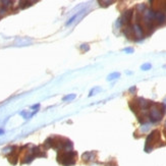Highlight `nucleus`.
I'll return each mask as SVG.
<instances>
[{"label":"nucleus","instance_id":"obj_1","mask_svg":"<svg viewBox=\"0 0 166 166\" xmlns=\"http://www.w3.org/2000/svg\"><path fill=\"white\" fill-rule=\"evenodd\" d=\"M166 112V107L163 104L159 103H153L152 102L151 106L149 108V118L151 122L156 123L160 121L163 118V115Z\"/></svg>","mask_w":166,"mask_h":166},{"label":"nucleus","instance_id":"obj_2","mask_svg":"<svg viewBox=\"0 0 166 166\" xmlns=\"http://www.w3.org/2000/svg\"><path fill=\"white\" fill-rule=\"evenodd\" d=\"M76 157L77 153L74 151L61 152L57 156V160H58L59 163H61L64 166H70L76 163Z\"/></svg>","mask_w":166,"mask_h":166},{"label":"nucleus","instance_id":"obj_3","mask_svg":"<svg viewBox=\"0 0 166 166\" xmlns=\"http://www.w3.org/2000/svg\"><path fill=\"white\" fill-rule=\"evenodd\" d=\"M160 140V132L158 130H153L148 135L146 139V145H145V151L150 152L153 149V145Z\"/></svg>","mask_w":166,"mask_h":166},{"label":"nucleus","instance_id":"obj_4","mask_svg":"<svg viewBox=\"0 0 166 166\" xmlns=\"http://www.w3.org/2000/svg\"><path fill=\"white\" fill-rule=\"evenodd\" d=\"M132 26V33H134V37L136 40H141L145 37V30L144 26L139 23H135Z\"/></svg>","mask_w":166,"mask_h":166},{"label":"nucleus","instance_id":"obj_5","mask_svg":"<svg viewBox=\"0 0 166 166\" xmlns=\"http://www.w3.org/2000/svg\"><path fill=\"white\" fill-rule=\"evenodd\" d=\"M132 17H134V9H127V10H125V11H123L120 19H121V21H122L123 25L128 26V25H130V23H132Z\"/></svg>","mask_w":166,"mask_h":166},{"label":"nucleus","instance_id":"obj_6","mask_svg":"<svg viewBox=\"0 0 166 166\" xmlns=\"http://www.w3.org/2000/svg\"><path fill=\"white\" fill-rule=\"evenodd\" d=\"M166 21V14L163 10H156V15H155L154 23L156 26H161Z\"/></svg>","mask_w":166,"mask_h":166},{"label":"nucleus","instance_id":"obj_7","mask_svg":"<svg viewBox=\"0 0 166 166\" xmlns=\"http://www.w3.org/2000/svg\"><path fill=\"white\" fill-rule=\"evenodd\" d=\"M136 103H137L138 107L140 108L141 110H147L148 108H150V106H151V104H152L151 101L146 100V99L142 98V97H140V98L137 99Z\"/></svg>","mask_w":166,"mask_h":166},{"label":"nucleus","instance_id":"obj_8","mask_svg":"<svg viewBox=\"0 0 166 166\" xmlns=\"http://www.w3.org/2000/svg\"><path fill=\"white\" fill-rule=\"evenodd\" d=\"M122 32H123V34H124V36L127 37V38H128V39H132V37H134V33H132V26L130 25L125 26L124 28H123Z\"/></svg>","mask_w":166,"mask_h":166},{"label":"nucleus","instance_id":"obj_9","mask_svg":"<svg viewBox=\"0 0 166 166\" xmlns=\"http://www.w3.org/2000/svg\"><path fill=\"white\" fill-rule=\"evenodd\" d=\"M82 159H83L85 162H89V161L94 160L95 159L94 152H85V153L82 155Z\"/></svg>","mask_w":166,"mask_h":166},{"label":"nucleus","instance_id":"obj_10","mask_svg":"<svg viewBox=\"0 0 166 166\" xmlns=\"http://www.w3.org/2000/svg\"><path fill=\"white\" fill-rule=\"evenodd\" d=\"M146 9H147V6H146L145 3H140V4H138V5L136 6L137 12L140 13V14H143L144 11H145Z\"/></svg>","mask_w":166,"mask_h":166},{"label":"nucleus","instance_id":"obj_11","mask_svg":"<svg viewBox=\"0 0 166 166\" xmlns=\"http://www.w3.org/2000/svg\"><path fill=\"white\" fill-rule=\"evenodd\" d=\"M120 77V74L119 72H112L107 77V81H114V79Z\"/></svg>","mask_w":166,"mask_h":166},{"label":"nucleus","instance_id":"obj_12","mask_svg":"<svg viewBox=\"0 0 166 166\" xmlns=\"http://www.w3.org/2000/svg\"><path fill=\"white\" fill-rule=\"evenodd\" d=\"M132 102H134V101H132ZM130 109H132V111L134 112V113L138 114V110L140 109V108L138 107V105H137V103H136V102H134V103H130Z\"/></svg>","mask_w":166,"mask_h":166},{"label":"nucleus","instance_id":"obj_13","mask_svg":"<svg viewBox=\"0 0 166 166\" xmlns=\"http://www.w3.org/2000/svg\"><path fill=\"white\" fill-rule=\"evenodd\" d=\"M152 68V64L150 63V62H146V63H144V64H142L141 65V69L142 70H150Z\"/></svg>","mask_w":166,"mask_h":166},{"label":"nucleus","instance_id":"obj_14","mask_svg":"<svg viewBox=\"0 0 166 166\" xmlns=\"http://www.w3.org/2000/svg\"><path fill=\"white\" fill-rule=\"evenodd\" d=\"M31 3H33V2H30V1H21V2H19V7H21V8H26V6L32 5Z\"/></svg>","mask_w":166,"mask_h":166},{"label":"nucleus","instance_id":"obj_15","mask_svg":"<svg viewBox=\"0 0 166 166\" xmlns=\"http://www.w3.org/2000/svg\"><path fill=\"white\" fill-rule=\"evenodd\" d=\"M76 97H77L76 94H70V95H67V96L63 97L62 100H63V101H70V100H74V99L76 98Z\"/></svg>","mask_w":166,"mask_h":166},{"label":"nucleus","instance_id":"obj_16","mask_svg":"<svg viewBox=\"0 0 166 166\" xmlns=\"http://www.w3.org/2000/svg\"><path fill=\"white\" fill-rule=\"evenodd\" d=\"M1 3H2V6H3V7L7 8V7H9V6L12 5L13 2L12 1H8V0H4V1H1Z\"/></svg>","mask_w":166,"mask_h":166},{"label":"nucleus","instance_id":"obj_17","mask_svg":"<svg viewBox=\"0 0 166 166\" xmlns=\"http://www.w3.org/2000/svg\"><path fill=\"white\" fill-rule=\"evenodd\" d=\"M77 16H79V13H77V14H74V16L72 17V19H68V21H67V23H66V26H69L70 24H72V23H74V19H76Z\"/></svg>","mask_w":166,"mask_h":166},{"label":"nucleus","instance_id":"obj_18","mask_svg":"<svg viewBox=\"0 0 166 166\" xmlns=\"http://www.w3.org/2000/svg\"><path fill=\"white\" fill-rule=\"evenodd\" d=\"M79 48H81V50H82V51H84V52L88 51V50L90 49V47H89V45H88V44H82Z\"/></svg>","mask_w":166,"mask_h":166},{"label":"nucleus","instance_id":"obj_19","mask_svg":"<svg viewBox=\"0 0 166 166\" xmlns=\"http://www.w3.org/2000/svg\"><path fill=\"white\" fill-rule=\"evenodd\" d=\"M123 51L128 53V54H132V53H134L135 50H134V48H132V47H127V48H124V49H123Z\"/></svg>","mask_w":166,"mask_h":166},{"label":"nucleus","instance_id":"obj_20","mask_svg":"<svg viewBox=\"0 0 166 166\" xmlns=\"http://www.w3.org/2000/svg\"><path fill=\"white\" fill-rule=\"evenodd\" d=\"M6 12H7V8H5V7H3V6H1V7H0V16L4 15Z\"/></svg>","mask_w":166,"mask_h":166},{"label":"nucleus","instance_id":"obj_21","mask_svg":"<svg viewBox=\"0 0 166 166\" xmlns=\"http://www.w3.org/2000/svg\"><path fill=\"white\" fill-rule=\"evenodd\" d=\"M128 92H130V94H136V92H137V87H136V86H132V88H130V89H128Z\"/></svg>","mask_w":166,"mask_h":166},{"label":"nucleus","instance_id":"obj_22","mask_svg":"<svg viewBox=\"0 0 166 166\" xmlns=\"http://www.w3.org/2000/svg\"><path fill=\"white\" fill-rule=\"evenodd\" d=\"M162 104H163V105H164L165 107H166V98L164 99V100H163V103H162Z\"/></svg>","mask_w":166,"mask_h":166},{"label":"nucleus","instance_id":"obj_23","mask_svg":"<svg viewBox=\"0 0 166 166\" xmlns=\"http://www.w3.org/2000/svg\"><path fill=\"white\" fill-rule=\"evenodd\" d=\"M3 132H4V130H0V135L3 134Z\"/></svg>","mask_w":166,"mask_h":166},{"label":"nucleus","instance_id":"obj_24","mask_svg":"<svg viewBox=\"0 0 166 166\" xmlns=\"http://www.w3.org/2000/svg\"><path fill=\"white\" fill-rule=\"evenodd\" d=\"M164 128H165V130H166V121H165V122H164Z\"/></svg>","mask_w":166,"mask_h":166},{"label":"nucleus","instance_id":"obj_25","mask_svg":"<svg viewBox=\"0 0 166 166\" xmlns=\"http://www.w3.org/2000/svg\"><path fill=\"white\" fill-rule=\"evenodd\" d=\"M164 12H165V14H166V5H165V10H164Z\"/></svg>","mask_w":166,"mask_h":166}]
</instances>
